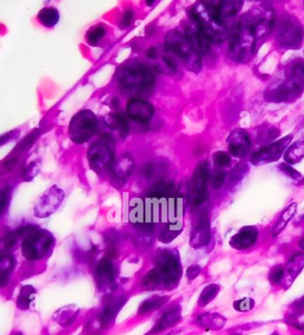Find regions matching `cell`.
<instances>
[{
    "label": "cell",
    "mask_w": 304,
    "mask_h": 335,
    "mask_svg": "<svg viewBox=\"0 0 304 335\" xmlns=\"http://www.w3.org/2000/svg\"><path fill=\"white\" fill-rule=\"evenodd\" d=\"M185 36L189 39L192 47L201 56H205L210 52L211 42L208 36L205 34L203 29L195 22L192 21L185 26Z\"/></svg>",
    "instance_id": "14"
},
{
    "label": "cell",
    "mask_w": 304,
    "mask_h": 335,
    "mask_svg": "<svg viewBox=\"0 0 304 335\" xmlns=\"http://www.w3.org/2000/svg\"><path fill=\"white\" fill-rule=\"evenodd\" d=\"M98 127V119L93 111H79L71 119L68 127L70 139L76 145H83L93 136Z\"/></svg>",
    "instance_id": "4"
},
{
    "label": "cell",
    "mask_w": 304,
    "mask_h": 335,
    "mask_svg": "<svg viewBox=\"0 0 304 335\" xmlns=\"http://www.w3.org/2000/svg\"><path fill=\"white\" fill-rule=\"evenodd\" d=\"M156 266L147 274L144 279V285L152 288L161 283L167 285L174 284L179 281L182 269L178 256L173 251L162 252L156 259Z\"/></svg>",
    "instance_id": "2"
},
{
    "label": "cell",
    "mask_w": 304,
    "mask_h": 335,
    "mask_svg": "<svg viewBox=\"0 0 304 335\" xmlns=\"http://www.w3.org/2000/svg\"><path fill=\"white\" fill-rule=\"evenodd\" d=\"M210 241V223L207 213L201 215L196 225L192 231L190 243L195 249L209 244Z\"/></svg>",
    "instance_id": "17"
},
{
    "label": "cell",
    "mask_w": 304,
    "mask_h": 335,
    "mask_svg": "<svg viewBox=\"0 0 304 335\" xmlns=\"http://www.w3.org/2000/svg\"><path fill=\"white\" fill-rule=\"evenodd\" d=\"M172 53L164 46L152 47L147 48L146 56L152 63V67L158 74L166 75H175L179 74V65L175 58L171 56Z\"/></svg>",
    "instance_id": "8"
},
{
    "label": "cell",
    "mask_w": 304,
    "mask_h": 335,
    "mask_svg": "<svg viewBox=\"0 0 304 335\" xmlns=\"http://www.w3.org/2000/svg\"><path fill=\"white\" fill-rule=\"evenodd\" d=\"M220 290V285L215 284V283H211V284L207 285L203 290V292L200 295L199 300H198V305L200 307H205L206 305L211 302L216 298V296L218 295Z\"/></svg>",
    "instance_id": "31"
},
{
    "label": "cell",
    "mask_w": 304,
    "mask_h": 335,
    "mask_svg": "<svg viewBox=\"0 0 304 335\" xmlns=\"http://www.w3.org/2000/svg\"><path fill=\"white\" fill-rule=\"evenodd\" d=\"M184 195L169 197L168 220L169 224H174L183 226Z\"/></svg>",
    "instance_id": "20"
},
{
    "label": "cell",
    "mask_w": 304,
    "mask_h": 335,
    "mask_svg": "<svg viewBox=\"0 0 304 335\" xmlns=\"http://www.w3.org/2000/svg\"><path fill=\"white\" fill-rule=\"evenodd\" d=\"M303 91V85L301 82L294 79H288L277 86L274 89H270L268 92V99L273 102H289L301 94Z\"/></svg>",
    "instance_id": "15"
},
{
    "label": "cell",
    "mask_w": 304,
    "mask_h": 335,
    "mask_svg": "<svg viewBox=\"0 0 304 335\" xmlns=\"http://www.w3.org/2000/svg\"><path fill=\"white\" fill-rule=\"evenodd\" d=\"M117 83L121 91L131 98L150 96L156 83L155 74L147 64L138 60H131L116 74Z\"/></svg>",
    "instance_id": "1"
},
{
    "label": "cell",
    "mask_w": 304,
    "mask_h": 335,
    "mask_svg": "<svg viewBox=\"0 0 304 335\" xmlns=\"http://www.w3.org/2000/svg\"><path fill=\"white\" fill-rule=\"evenodd\" d=\"M106 35V28L103 24H96L91 27L86 33L87 41L90 46H96Z\"/></svg>",
    "instance_id": "30"
},
{
    "label": "cell",
    "mask_w": 304,
    "mask_h": 335,
    "mask_svg": "<svg viewBox=\"0 0 304 335\" xmlns=\"http://www.w3.org/2000/svg\"><path fill=\"white\" fill-rule=\"evenodd\" d=\"M181 311L179 307H176L173 309H170L167 313L163 315L162 318L159 320L157 325L152 328V333H161L163 331L166 330L168 327H171L178 323L180 319Z\"/></svg>",
    "instance_id": "26"
},
{
    "label": "cell",
    "mask_w": 304,
    "mask_h": 335,
    "mask_svg": "<svg viewBox=\"0 0 304 335\" xmlns=\"http://www.w3.org/2000/svg\"><path fill=\"white\" fill-rule=\"evenodd\" d=\"M175 190V185L171 181H159L150 190L148 197L155 198H165L167 195H171Z\"/></svg>",
    "instance_id": "29"
},
{
    "label": "cell",
    "mask_w": 304,
    "mask_h": 335,
    "mask_svg": "<svg viewBox=\"0 0 304 335\" xmlns=\"http://www.w3.org/2000/svg\"><path fill=\"white\" fill-rule=\"evenodd\" d=\"M197 321L203 327L210 330H220L226 325L227 319L218 313H206L200 315Z\"/></svg>",
    "instance_id": "25"
},
{
    "label": "cell",
    "mask_w": 304,
    "mask_h": 335,
    "mask_svg": "<svg viewBox=\"0 0 304 335\" xmlns=\"http://www.w3.org/2000/svg\"><path fill=\"white\" fill-rule=\"evenodd\" d=\"M96 276L97 279L102 285H109L114 281V267L113 262L111 261L109 258H105L101 260L98 263L96 269Z\"/></svg>",
    "instance_id": "21"
},
{
    "label": "cell",
    "mask_w": 304,
    "mask_h": 335,
    "mask_svg": "<svg viewBox=\"0 0 304 335\" xmlns=\"http://www.w3.org/2000/svg\"><path fill=\"white\" fill-rule=\"evenodd\" d=\"M212 160L217 167H228L231 163L230 156L227 152L221 151L214 152Z\"/></svg>",
    "instance_id": "42"
},
{
    "label": "cell",
    "mask_w": 304,
    "mask_h": 335,
    "mask_svg": "<svg viewBox=\"0 0 304 335\" xmlns=\"http://www.w3.org/2000/svg\"><path fill=\"white\" fill-rule=\"evenodd\" d=\"M226 177H227V174L224 171H221V170L213 174L210 178L211 186L214 189L221 188L223 184L225 182Z\"/></svg>",
    "instance_id": "44"
},
{
    "label": "cell",
    "mask_w": 304,
    "mask_h": 335,
    "mask_svg": "<svg viewBox=\"0 0 304 335\" xmlns=\"http://www.w3.org/2000/svg\"><path fill=\"white\" fill-rule=\"evenodd\" d=\"M278 168L280 169L281 172L283 173L284 175H285L286 177H288L293 181H294L296 185H298V186L304 185V176L298 170H296L295 168L292 167L291 165H289L287 163H281V164H279Z\"/></svg>",
    "instance_id": "35"
},
{
    "label": "cell",
    "mask_w": 304,
    "mask_h": 335,
    "mask_svg": "<svg viewBox=\"0 0 304 335\" xmlns=\"http://www.w3.org/2000/svg\"><path fill=\"white\" fill-rule=\"evenodd\" d=\"M244 2L241 1H226V2H219L220 10L223 17L227 19L229 17L236 16V14L241 10Z\"/></svg>",
    "instance_id": "32"
},
{
    "label": "cell",
    "mask_w": 304,
    "mask_h": 335,
    "mask_svg": "<svg viewBox=\"0 0 304 335\" xmlns=\"http://www.w3.org/2000/svg\"><path fill=\"white\" fill-rule=\"evenodd\" d=\"M228 150L234 157H245L250 152L252 140L247 131L237 129L228 138Z\"/></svg>",
    "instance_id": "16"
},
{
    "label": "cell",
    "mask_w": 304,
    "mask_h": 335,
    "mask_svg": "<svg viewBox=\"0 0 304 335\" xmlns=\"http://www.w3.org/2000/svg\"><path fill=\"white\" fill-rule=\"evenodd\" d=\"M289 77L291 79L301 82L304 80V61H295L289 69Z\"/></svg>",
    "instance_id": "38"
},
{
    "label": "cell",
    "mask_w": 304,
    "mask_h": 335,
    "mask_svg": "<svg viewBox=\"0 0 304 335\" xmlns=\"http://www.w3.org/2000/svg\"><path fill=\"white\" fill-rule=\"evenodd\" d=\"M165 47L179 58L185 67L194 74H199L203 68L202 56L190 44L185 34L171 30L165 35Z\"/></svg>",
    "instance_id": "3"
},
{
    "label": "cell",
    "mask_w": 304,
    "mask_h": 335,
    "mask_svg": "<svg viewBox=\"0 0 304 335\" xmlns=\"http://www.w3.org/2000/svg\"><path fill=\"white\" fill-rule=\"evenodd\" d=\"M38 22L47 29L54 28L60 20V13L55 6H45L38 13Z\"/></svg>",
    "instance_id": "23"
},
{
    "label": "cell",
    "mask_w": 304,
    "mask_h": 335,
    "mask_svg": "<svg viewBox=\"0 0 304 335\" xmlns=\"http://www.w3.org/2000/svg\"><path fill=\"white\" fill-rule=\"evenodd\" d=\"M154 2H155V1H153V0H152V1H151V2H149V1H147V5L151 6V5H152V4H154Z\"/></svg>",
    "instance_id": "54"
},
{
    "label": "cell",
    "mask_w": 304,
    "mask_h": 335,
    "mask_svg": "<svg viewBox=\"0 0 304 335\" xmlns=\"http://www.w3.org/2000/svg\"><path fill=\"white\" fill-rule=\"evenodd\" d=\"M135 17V12L131 8H128L124 11L123 15L121 16V21L119 22V27L121 29H126L128 27L131 26L133 19Z\"/></svg>",
    "instance_id": "43"
},
{
    "label": "cell",
    "mask_w": 304,
    "mask_h": 335,
    "mask_svg": "<svg viewBox=\"0 0 304 335\" xmlns=\"http://www.w3.org/2000/svg\"><path fill=\"white\" fill-rule=\"evenodd\" d=\"M153 171H154V168H153V165H152V163H147V165L144 167V170H143L144 175L147 178L152 177Z\"/></svg>",
    "instance_id": "51"
},
{
    "label": "cell",
    "mask_w": 304,
    "mask_h": 335,
    "mask_svg": "<svg viewBox=\"0 0 304 335\" xmlns=\"http://www.w3.org/2000/svg\"><path fill=\"white\" fill-rule=\"evenodd\" d=\"M130 220L134 225L145 224V202L141 198H133L130 203Z\"/></svg>",
    "instance_id": "27"
},
{
    "label": "cell",
    "mask_w": 304,
    "mask_h": 335,
    "mask_svg": "<svg viewBox=\"0 0 304 335\" xmlns=\"http://www.w3.org/2000/svg\"><path fill=\"white\" fill-rule=\"evenodd\" d=\"M287 164H296L304 159V141H296L291 144L284 154Z\"/></svg>",
    "instance_id": "28"
},
{
    "label": "cell",
    "mask_w": 304,
    "mask_h": 335,
    "mask_svg": "<svg viewBox=\"0 0 304 335\" xmlns=\"http://www.w3.org/2000/svg\"><path fill=\"white\" fill-rule=\"evenodd\" d=\"M248 169L249 168H248L247 164H245V163L238 164L231 173V180L236 181V180H238V179L243 178L247 174Z\"/></svg>",
    "instance_id": "45"
},
{
    "label": "cell",
    "mask_w": 304,
    "mask_h": 335,
    "mask_svg": "<svg viewBox=\"0 0 304 335\" xmlns=\"http://www.w3.org/2000/svg\"><path fill=\"white\" fill-rule=\"evenodd\" d=\"M16 335H22L21 334H20V333H18V334H16Z\"/></svg>",
    "instance_id": "56"
},
{
    "label": "cell",
    "mask_w": 304,
    "mask_h": 335,
    "mask_svg": "<svg viewBox=\"0 0 304 335\" xmlns=\"http://www.w3.org/2000/svg\"><path fill=\"white\" fill-rule=\"evenodd\" d=\"M29 236L22 243V252L26 259L34 261L40 259L47 253L51 242L52 237L45 235L41 230H38L36 227H27Z\"/></svg>",
    "instance_id": "7"
},
{
    "label": "cell",
    "mask_w": 304,
    "mask_h": 335,
    "mask_svg": "<svg viewBox=\"0 0 304 335\" xmlns=\"http://www.w3.org/2000/svg\"><path fill=\"white\" fill-rule=\"evenodd\" d=\"M255 302L252 298H243L241 299H237L234 303L233 307L236 311L239 312H248L254 308Z\"/></svg>",
    "instance_id": "40"
},
{
    "label": "cell",
    "mask_w": 304,
    "mask_h": 335,
    "mask_svg": "<svg viewBox=\"0 0 304 335\" xmlns=\"http://www.w3.org/2000/svg\"><path fill=\"white\" fill-rule=\"evenodd\" d=\"M34 289L30 285H26L21 289L19 297L17 298V305L20 309H25L30 306V303L33 300L32 295L34 294Z\"/></svg>",
    "instance_id": "36"
},
{
    "label": "cell",
    "mask_w": 304,
    "mask_h": 335,
    "mask_svg": "<svg viewBox=\"0 0 304 335\" xmlns=\"http://www.w3.org/2000/svg\"><path fill=\"white\" fill-rule=\"evenodd\" d=\"M304 37V30L299 21L293 16L285 17L280 21L278 29V41L285 48H296L299 47Z\"/></svg>",
    "instance_id": "10"
},
{
    "label": "cell",
    "mask_w": 304,
    "mask_h": 335,
    "mask_svg": "<svg viewBox=\"0 0 304 335\" xmlns=\"http://www.w3.org/2000/svg\"><path fill=\"white\" fill-rule=\"evenodd\" d=\"M293 305H294V309H295V311L302 312L304 309V296H303L299 299H297Z\"/></svg>",
    "instance_id": "52"
},
{
    "label": "cell",
    "mask_w": 304,
    "mask_h": 335,
    "mask_svg": "<svg viewBox=\"0 0 304 335\" xmlns=\"http://www.w3.org/2000/svg\"><path fill=\"white\" fill-rule=\"evenodd\" d=\"M104 136V140L95 141L90 145L87 153L89 166L98 174L109 171L115 164V153L109 144L112 137L107 134Z\"/></svg>",
    "instance_id": "5"
},
{
    "label": "cell",
    "mask_w": 304,
    "mask_h": 335,
    "mask_svg": "<svg viewBox=\"0 0 304 335\" xmlns=\"http://www.w3.org/2000/svg\"><path fill=\"white\" fill-rule=\"evenodd\" d=\"M280 135V131L274 126L266 125L265 128L260 130L257 135L259 143H268L276 139Z\"/></svg>",
    "instance_id": "34"
},
{
    "label": "cell",
    "mask_w": 304,
    "mask_h": 335,
    "mask_svg": "<svg viewBox=\"0 0 304 335\" xmlns=\"http://www.w3.org/2000/svg\"><path fill=\"white\" fill-rule=\"evenodd\" d=\"M10 194V189L9 188H5L1 193V209H2V212H3V210L5 209V205L7 204V200L9 199Z\"/></svg>",
    "instance_id": "49"
},
{
    "label": "cell",
    "mask_w": 304,
    "mask_h": 335,
    "mask_svg": "<svg viewBox=\"0 0 304 335\" xmlns=\"http://www.w3.org/2000/svg\"><path fill=\"white\" fill-rule=\"evenodd\" d=\"M290 325H293L297 330L302 331L304 333V314H294L289 319Z\"/></svg>",
    "instance_id": "46"
},
{
    "label": "cell",
    "mask_w": 304,
    "mask_h": 335,
    "mask_svg": "<svg viewBox=\"0 0 304 335\" xmlns=\"http://www.w3.org/2000/svg\"><path fill=\"white\" fill-rule=\"evenodd\" d=\"M135 168V160L130 153H125L115 163L111 170V183L116 188L126 185Z\"/></svg>",
    "instance_id": "13"
},
{
    "label": "cell",
    "mask_w": 304,
    "mask_h": 335,
    "mask_svg": "<svg viewBox=\"0 0 304 335\" xmlns=\"http://www.w3.org/2000/svg\"><path fill=\"white\" fill-rule=\"evenodd\" d=\"M209 177L210 171L208 162L203 161L198 163L189 185L190 202L194 208L199 207L208 200L207 183Z\"/></svg>",
    "instance_id": "6"
},
{
    "label": "cell",
    "mask_w": 304,
    "mask_h": 335,
    "mask_svg": "<svg viewBox=\"0 0 304 335\" xmlns=\"http://www.w3.org/2000/svg\"><path fill=\"white\" fill-rule=\"evenodd\" d=\"M16 236L15 233H11L5 237V244L6 246L11 247L16 244Z\"/></svg>",
    "instance_id": "50"
},
{
    "label": "cell",
    "mask_w": 304,
    "mask_h": 335,
    "mask_svg": "<svg viewBox=\"0 0 304 335\" xmlns=\"http://www.w3.org/2000/svg\"><path fill=\"white\" fill-rule=\"evenodd\" d=\"M299 247L304 251V237H303L299 242Z\"/></svg>",
    "instance_id": "53"
},
{
    "label": "cell",
    "mask_w": 304,
    "mask_h": 335,
    "mask_svg": "<svg viewBox=\"0 0 304 335\" xmlns=\"http://www.w3.org/2000/svg\"><path fill=\"white\" fill-rule=\"evenodd\" d=\"M64 192L57 186H53L41 195L35 206V215L45 218L55 212L64 199Z\"/></svg>",
    "instance_id": "11"
},
{
    "label": "cell",
    "mask_w": 304,
    "mask_h": 335,
    "mask_svg": "<svg viewBox=\"0 0 304 335\" xmlns=\"http://www.w3.org/2000/svg\"><path fill=\"white\" fill-rule=\"evenodd\" d=\"M284 276H285V267L278 265L271 268L268 274V280L273 284H280L283 281Z\"/></svg>",
    "instance_id": "41"
},
{
    "label": "cell",
    "mask_w": 304,
    "mask_h": 335,
    "mask_svg": "<svg viewBox=\"0 0 304 335\" xmlns=\"http://www.w3.org/2000/svg\"><path fill=\"white\" fill-rule=\"evenodd\" d=\"M294 135L289 134L278 141L267 145L253 152L251 156V163L255 166H262L268 163L278 162L285 152L290 143L293 140Z\"/></svg>",
    "instance_id": "9"
},
{
    "label": "cell",
    "mask_w": 304,
    "mask_h": 335,
    "mask_svg": "<svg viewBox=\"0 0 304 335\" xmlns=\"http://www.w3.org/2000/svg\"><path fill=\"white\" fill-rule=\"evenodd\" d=\"M39 168H40V160H35L32 163H29L22 170V178L25 180H32L35 176H37Z\"/></svg>",
    "instance_id": "39"
},
{
    "label": "cell",
    "mask_w": 304,
    "mask_h": 335,
    "mask_svg": "<svg viewBox=\"0 0 304 335\" xmlns=\"http://www.w3.org/2000/svg\"><path fill=\"white\" fill-rule=\"evenodd\" d=\"M201 270H202V268L199 265H192L187 270V277L189 280H194V278H197L199 276Z\"/></svg>",
    "instance_id": "48"
},
{
    "label": "cell",
    "mask_w": 304,
    "mask_h": 335,
    "mask_svg": "<svg viewBox=\"0 0 304 335\" xmlns=\"http://www.w3.org/2000/svg\"><path fill=\"white\" fill-rule=\"evenodd\" d=\"M39 130L38 129H35L34 130H32L28 136H25L22 140H21L16 148L14 149L15 152H23L24 150H26L28 148L32 147L33 143L35 140H37L38 137L39 136Z\"/></svg>",
    "instance_id": "37"
},
{
    "label": "cell",
    "mask_w": 304,
    "mask_h": 335,
    "mask_svg": "<svg viewBox=\"0 0 304 335\" xmlns=\"http://www.w3.org/2000/svg\"><path fill=\"white\" fill-rule=\"evenodd\" d=\"M258 236L259 232L255 226H245L231 237L229 244L232 248L238 251L247 250L256 243Z\"/></svg>",
    "instance_id": "18"
},
{
    "label": "cell",
    "mask_w": 304,
    "mask_h": 335,
    "mask_svg": "<svg viewBox=\"0 0 304 335\" xmlns=\"http://www.w3.org/2000/svg\"><path fill=\"white\" fill-rule=\"evenodd\" d=\"M272 335H279L278 334H277V333H274Z\"/></svg>",
    "instance_id": "55"
},
{
    "label": "cell",
    "mask_w": 304,
    "mask_h": 335,
    "mask_svg": "<svg viewBox=\"0 0 304 335\" xmlns=\"http://www.w3.org/2000/svg\"><path fill=\"white\" fill-rule=\"evenodd\" d=\"M126 114L131 121L146 124L151 121L154 115V107L147 100L131 98L127 102Z\"/></svg>",
    "instance_id": "12"
},
{
    "label": "cell",
    "mask_w": 304,
    "mask_h": 335,
    "mask_svg": "<svg viewBox=\"0 0 304 335\" xmlns=\"http://www.w3.org/2000/svg\"><path fill=\"white\" fill-rule=\"evenodd\" d=\"M296 211H297L296 203H293L289 205L287 208H285L271 228V235L273 237H277L286 227L289 222L293 220Z\"/></svg>",
    "instance_id": "22"
},
{
    "label": "cell",
    "mask_w": 304,
    "mask_h": 335,
    "mask_svg": "<svg viewBox=\"0 0 304 335\" xmlns=\"http://www.w3.org/2000/svg\"><path fill=\"white\" fill-rule=\"evenodd\" d=\"M127 118L122 112H115L111 114L108 121V125L117 131L122 139H126L130 133V124Z\"/></svg>",
    "instance_id": "24"
},
{
    "label": "cell",
    "mask_w": 304,
    "mask_h": 335,
    "mask_svg": "<svg viewBox=\"0 0 304 335\" xmlns=\"http://www.w3.org/2000/svg\"><path fill=\"white\" fill-rule=\"evenodd\" d=\"M304 268V253L296 254L289 261L288 264L285 267V276L282 281L284 286L290 287Z\"/></svg>",
    "instance_id": "19"
},
{
    "label": "cell",
    "mask_w": 304,
    "mask_h": 335,
    "mask_svg": "<svg viewBox=\"0 0 304 335\" xmlns=\"http://www.w3.org/2000/svg\"><path fill=\"white\" fill-rule=\"evenodd\" d=\"M166 301H167L166 298L164 297H154V298L147 299L140 305L138 313L145 315L149 312H152L153 310L161 308Z\"/></svg>",
    "instance_id": "33"
},
{
    "label": "cell",
    "mask_w": 304,
    "mask_h": 335,
    "mask_svg": "<svg viewBox=\"0 0 304 335\" xmlns=\"http://www.w3.org/2000/svg\"><path fill=\"white\" fill-rule=\"evenodd\" d=\"M20 136V130H13L8 131L5 134H3L1 136V139H0V144L1 146H4L5 144H8L10 142L16 141V139Z\"/></svg>",
    "instance_id": "47"
}]
</instances>
